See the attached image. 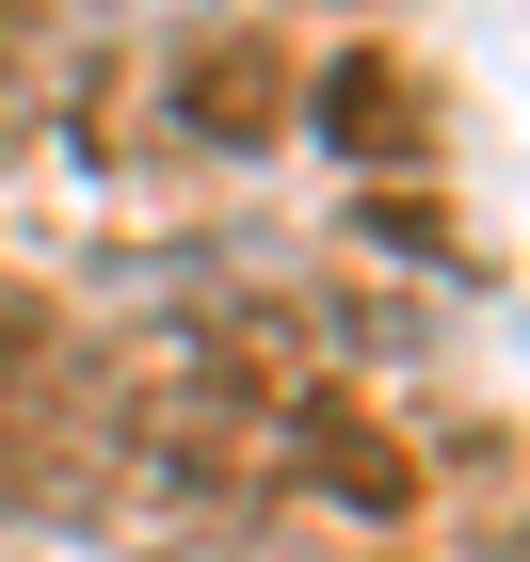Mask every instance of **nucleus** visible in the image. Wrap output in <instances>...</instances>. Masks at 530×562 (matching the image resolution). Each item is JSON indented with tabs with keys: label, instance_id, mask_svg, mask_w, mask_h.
<instances>
[{
	"label": "nucleus",
	"instance_id": "nucleus-1",
	"mask_svg": "<svg viewBox=\"0 0 530 562\" xmlns=\"http://www.w3.org/2000/svg\"><path fill=\"white\" fill-rule=\"evenodd\" d=\"M258 482H306V498H338V515L386 530L402 498H418V450H402L386 418L322 402V386H273V418H258Z\"/></svg>",
	"mask_w": 530,
	"mask_h": 562
},
{
	"label": "nucleus",
	"instance_id": "nucleus-2",
	"mask_svg": "<svg viewBox=\"0 0 530 562\" xmlns=\"http://www.w3.org/2000/svg\"><path fill=\"white\" fill-rule=\"evenodd\" d=\"M290 113V48L258 16H210V33H177V130L193 145H273Z\"/></svg>",
	"mask_w": 530,
	"mask_h": 562
},
{
	"label": "nucleus",
	"instance_id": "nucleus-3",
	"mask_svg": "<svg viewBox=\"0 0 530 562\" xmlns=\"http://www.w3.org/2000/svg\"><path fill=\"white\" fill-rule=\"evenodd\" d=\"M322 130H338L353 161H402V130H418V81H402L386 48H338V65H322Z\"/></svg>",
	"mask_w": 530,
	"mask_h": 562
}]
</instances>
